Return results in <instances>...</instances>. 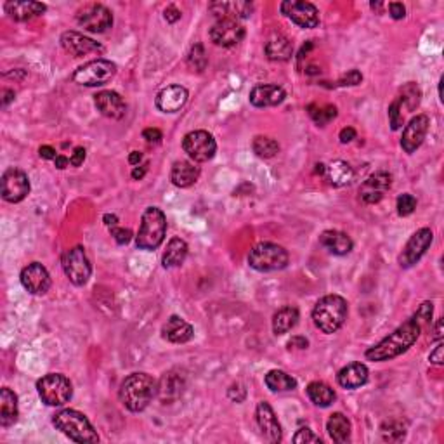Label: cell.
Returning <instances> with one entry per match:
<instances>
[{
	"label": "cell",
	"instance_id": "13",
	"mask_svg": "<svg viewBox=\"0 0 444 444\" xmlns=\"http://www.w3.org/2000/svg\"><path fill=\"white\" fill-rule=\"evenodd\" d=\"M279 11L285 18L296 23L297 26L304 30H312L320 25V13L316 6L311 2H302V0H285L279 6Z\"/></svg>",
	"mask_w": 444,
	"mask_h": 444
},
{
	"label": "cell",
	"instance_id": "52",
	"mask_svg": "<svg viewBox=\"0 0 444 444\" xmlns=\"http://www.w3.org/2000/svg\"><path fill=\"white\" fill-rule=\"evenodd\" d=\"M181 11L177 9L175 6H168L165 11H163V18H165L167 23H170V25H174V23H177L179 19H181Z\"/></svg>",
	"mask_w": 444,
	"mask_h": 444
},
{
	"label": "cell",
	"instance_id": "31",
	"mask_svg": "<svg viewBox=\"0 0 444 444\" xmlns=\"http://www.w3.org/2000/svg\"><path fill=\"white\" fill-rule=\"evenodd\" d=\"M327 431L333 443L344 444L351 441L352 426L351 420L344 413H333V415H330L327 422Z\"/></svg>",
	"mask_w": 444,
	"mask_h": 444
},
{
	"label": "cell",
	"instance_id": "7",
	"mask_svg": "<svg viewBox=\"0 0 444 444\" xmlns=\"http://www.w3.org/2000/svg\"><path fill=\"white\" fill-rule=\"evenodd\" d=\"M37 392L47 407H64L74 397V385L64 375L47 373L37 382Z\"/></svg>",
	"mask_w": 444,
	"mask_h": 444
},
{
	"label": "cell",
	"instance_id": "57",
	"mask_svg": "<svg viewBox=\"0 0 444 444\" xmlns=\"http://www.w3.org/2000/svg\"><path fill=\"white\" fill-rule=\"evenodd\" d=\"M14 98H16L14 90L2 89V106H4V108H7V106H9V103L14 101Z\"/></svg>",
	"mask_w": 444,
	"mask_h": 444
},
{
	"label": "cell",
	"instance_id": "18",
	"mask_svg": "<svg viewBox=\"0 0 444 444\" xmlns=\"http://www.w3.org/2000/svg\"><path fill=\"white\" fill-rule=\"evenodd\" d=\"M255 416H257V423L260 432H262L264 439L273 444L281 443L283 439V431L281 426L278 422V416L274 413L273 407L266 401H260L257 404V409H255Z\"/></svg>",
	"mask_w": 444,
	"mask_h": 444
},
{
	"label": "cell",
	"instance_id": "44",
	"mask_svg": "<svg viewBox=\"0 0 444 444\" xmlns=\"http://www.w3.org/2000/svg\"><path fill=\"white\" fill-rule=\"evenodd\" d=\"M389 122H390V129L392 130H399L403 127V113H401V103L399 99L390 103L389 106Z\"/></svg>",
	"mask_w": 444,
	"mask_h": 444
},
{
	"label": "cell",
	"instance_id": "11",
	"mask_svg": "<svg viewBox=\"0 0 444 444\" xmlns=\"http://www.w3.org/2000/svg\"><path fill=\"white\" fill-rule=\"evenodd\" d=\"M76 23L90 33H105L113 26V14L103 4H87L76 13Z\"/></svg>",
	"mask_w": 444,
	"mask_h": 444
},
{
	"label": "cell",
	"instance_id": "56",
	"mask_svg": "<svg viewBox=\"0 0 444 444\" xmlns=\"http://www.w3.org/2000/svg\"><path fill=\"white\" fill-rule=\"evenodd\" d=\"M38 155L42 156L44 160H56V149L52 146H40L38 149Z\"/></svg>",
	"mask_w": 444,
	"mask_h": 444
},
{
	"label": "cell",
	"instance_id": "28",
	"mask_svg": "<svg viewBox=\"0 0 444 444\" xmlns=\"http://www.w3.org/2000/svg\"><path fill=\"white\" fill-rule=\"evenodd\" d=\"M200 167H197V163L187 162V160H179L172 167L170 181L172 185L177 187H189L200 179Z\"/></svg>",
	"mask_w": 444,
	"mask_h": 444
},
{
	"label": "cell",
	"instance_id": "38",
	"mask_svg": "<svg viewBox=\"0 0 444 444\" xmlns=\"http://www.w3.org/2000/svg\"><path fill=\"white\" fill-rule=\"evenodd\" d=\"M252 148H254V153L259 156V158L269 160L274 158V156L279 153V143L273 137L267 136H257L252 143Z\"/></svg>",
	"mask_w": 444,
	"mask_h": 444
},
{
	"label": "cell",
	"instance_id": "46",
	"mask_svg": "<svg viewBox=\"0 0 444 444\" xmlns=\"http://www.w3.org/2000/svg\"><path fill=\"white\" fill-rule=\"evenodd\" d=\"M293 443L296 444H304V443H321L320 436H316L315 432L309 427H300L293 436Z\"/></svg>",
	"mask_w": 444,
	"mask_h": 444
},
{
	"label": "cell",
	"instance_id": "39",
	"mask_svg": "<svg viewBox=\"0 0 444 444\" xmlns=\"http://www.w3.org/2000/svg\"><path fill=\"white\" fill-rule=\"evenodd\" d=\"M397 99H399L401 106H407L408 111H415L420 106V101H422V90H420V87L415 82H408L401 89V95Z\"/></svg>",
	"mask_w": 444,
	"mask_h": 444
},
{
	"label": "cell",
	"instance_id": "35",
	"mask_svg": "<svg viewBox=\"0 0 444 444\" xmlns=\"http://www.w3.org/2000/svg\"><path fill=\"white\" fill-rule=\"evenodd\" d=\"M325 174H327V179L330 181V185L335 187H344L351 185L352 179H354V170L344 160H335V162L330 163Z\"/></svg>",
	"mask_w": 444,
	"mask_h": 444
},
{
	"label": "cell",
	"instance_id": "3",
	"mask_svg": "<svg viewBox=\"0 0 444 444\" xmlns=\"http://www.w3.org/2000/svg\"><path fill=\"white\" fill-rule=\"evenodd\" d=\"M349 315V304L340 296H325L316 302L312 309V321L320 332L332 335L339 332Z\"/></svg>",
	"mask_w": 444,
	"mask_h": 444
},
{
	"label": "cell",
	"instance_id": "6",
	"mask_svg": "<svg viewBox=\"0 0 444 444\" xmlns=\"http://www.w3.org/2000/svg\"><path fill=\"white\" fill-rule=\"evenodd\" d=\"M290 255L281 245L262 241L257 243L248 254V266L259 273H271V271H281L288 266Z\"/></svg>",
	"mask_w": 444,
	"mask_h": 444
},
{
	"label": "cell",
	"instance_id": "24",
	"mask_svg": "<svg viewBox=\"0 0 444 444\" xmlns=\"http://www.w3.org/2000/svg\"><path fill=\"white\" fill-rule=\"evenodd\" d=\"M162 337L170 344H186L194 337V328L181 316L174 315L162 327Z\"/></svg>",
	"mask_w": 444,
	"mask_h": 444
},
{
	"label": "cell",
	"instance_id": "48",
	"mask_svg": "<svg viewBox=\"0 0 444 444\" xmlns=\"http://www.w3.org/2000/svg\"><path fill=\"white\" fill-rule=\"evenodd\" d=\"M111 236H113L115 241H117L118 245H127L130 240H132V231L130 229H125V228H111Z\"/></svg>",
	"mask_w": 444,
	"mask_h": 444
},
{
	"label": "cell",
	"instance_id": "26",
	"mask_svg": "<svg viewBox=\"0 0 444 444\" xmlns=\"http://www.w3.org/2000/svg\"><path fill=\"white\" fill-rule=\"evenodd\" d=\"M368 378L370 371L363 363H351V365L344 366L337 375V382H339L340 387L351 390L363 387L368 382Z\"/></svg>",
	"mask_w": 444,
	"mask_h": 444
},
{
	"label": "cell",
	"instance_id": "61",
	"mask_svg": "<svg viewBox=\"0 0 444 444\" xmlns=\"http://www.w3.org/2000/svg\"><path fill=\"white\" fill-rule=\"evenodd\" d=\"M141 160H143V153L141 151H132L130 153V156H129V163L130 165H139V162Z\"/></svg>",
	"mask_w": 444,
	"mask_h": 444
},
{
	"label": "cell",
	"instance_id": "41",
	"mask_svg": "<svg viewBox=\"0 0 444 444\" xmlns=\"http://www.w3.org/2000/svg\"><path fill=\"white\" fill-rule=\"evenodd\" d=\"M186 61H187V66L191 68V71H198V74H201V71L206 68V64H209V57H206L204 45L194 44L193 47H191Z\"/></svg>",
	"mask_w": 444,
	"mask_h": 444
},
{
	"label": "cell",
	"instance_id": "5",
	"mask_svg": "<svg viewBox=\"0 0 444 444\" xmlns=\"http://www.w3.org/2000/svg\"><path fill=\"white\" fill-rule=\"evenodd\" d=\"M167 235V217L158 206H148L141 217L139 231L136 236V247L139 250H156Z\"/></svg>",
	"mask_w": 444,
	"mask_h": 444
},
{
	"label": "cell",
	"instance_id": "20",
	"mask_svg": "<svg viewBox=\"0 0 444 444\" xmlns=\"http://www.w3.org/2000/svg\"><path fill=\"white\" fill-rule=\"evenodd\" d=\"M61 45H63V49L68 54H71L74 57H82L87 54H93V52H105V47H103L99 42L82 35V33L78 32H74V30L64 32L63 35H61Z\"/></svg>",
	"mask_w": 444,
	"mask_h": 444
},
{
	"label": "cell",
	"instance_id": "55",
	"mask_svg": "<svg viewBox=\"0 0 444 444\" xmlns=\"http://www.w3.org/2000/svg\"><path fill=\"white\" fill-rule=\"evenodd\" d=\"M339 139L342 144H347V143H352V141L356 139V130L352 127H346L340 130L339 134Z\"/></svg>",
	"mask_w": 444,
	"mask_h": 444
},
{
	"label": "cell",
	"instance_id": "4",
	"mask_svg": "<svg viewBox=\"0 0 444 444\" xmlns=\"http://www.w3.org/2000/svg\"><path fill=\"white\" fill-rule=\"evenodd\" d=\"M52 426L63 432L70 441L80 444L99 443V436L83 413L76 409H61L52 416Z\"/></svg>",
	"mask_w": 444,
	"mask_h": 444
},
{
	"label": "cell",
	"instance_id": "16",
	"mask_svg": "<svg viewBox=\"0 0 444 444\" xmlns=\"http://www.w3.org/2000/svg\"><path fill=\"white\" fill-rule=\"evenodd\" d=\"M210 40L219 47H235L245 38V28L240 21L235 19H219L210 28Z\"/></svg>",
	"mask_w": 444,
	"mask_h": 444
},
{
	"label": "cell",
	"instance_id": "9",
	"mask_svg": "<svg viewBox=\"0 0 444 444\" xmlns=\"http://www.w3.org/2000/svg\"><path fill=\"white\" fill-rule=\"evenodd\" d=\"M115 75H117V64L108 59H94L76 68L75 74L71 75V80L78 86L101 87L108 83Z\"/></svg>",
	"mask_w": 444,
	"mask_h": 444
},
{
	"label": "cell",
	"instance_id": "27",
	"mask_svg": "<svg viewBox=\"0 0 444 444\" xmlns=\"http://www.w3.org/2000/svg\"><path fill=\"white\" fill-rule=\"evenodd\" d=\"M320 243L321 247L327 248L333 255H347L351 254L352 247H354L349 235L342 231H335V229H328V231L321 233Z\"/></svg>",
	"mask_w": 444,
	"mask_h": 444
},
{
	"label": "cell",
	"instance_id": "21",
	"mask_svg": "<svg viewBox=\"0 0 444 444\" xmlns=\"http://www.w3.org/2000/svg\"><path fill=\"white\" fill-rule=\"evenodd\" d=\"M94 105L103 117L111 118V120H120L127 113V105L124 98L115 90H103V93L94 95Z\"/></svg>",
	"mask_w": 444,
	"mask_h": 444
},
{
	"label": "cell",
	"instance_id": "32",
	"mask_svg": "<svg viewBox=\"0 0 444 444\" xmlns=\"http://www.w3.org/2000/svg\"><path fill=\"white\" fill-rule=\"evenodd\" d=\"M298 320H300V312H298L296 305H285V308H281L273 316L274 335H285V333L293 330L297 327Z\"/></svg>",
	"mask_w": 444,
	"mask_h": 444
},
{
	"label": "cell",
	"instance_id": "60",
	"mask_svg": "<svg viewBox=\"0 0 444 444\" xmlns=\"http://www.w3.org/2000/svg\"><path fill=\"white\" fill-rule=\"evenodd\" d=\"M103 222H105V224L111 229L118 224V217L115 216V214H105V217H103Z\"/></svg>",
	"mask_w": 444,
	"mask_h": 444
},
{
	"label": "cell",
	"instance_id": "36",
	"mask_svg": "<svg viewBox=\"0 0 444 444\" xmlns=\"http://www.w3.org/2000/svg\"><path fill=\"white\" fill-rule=\"evenodd\" d=\"M305 392H308L311 403H315L316 407H320V408L332 407L333 401L337 399L335 390H333L328 384H325V382H320V380L311 382V384L308 385V389H305Z\"/></svg>",
	"mask_w": 444,
	"mask_h": 444
},
{
	"label": "cell",
	"instance_id": "33",
	"mask_svg": "<svg viewBox=\"0 0 444 444\" xmlns=\"http://www.w3.org/2000/svg\"><path fill=\"white\" fill-rule=\"evenodd\" d=\"M187 250H189V247H187V243L185 240L177 238V236L172 238L170 241H168L167 250L162 257L163 267H165V269H172V267L182 266L187 257Z\"/></svg>",
	"mask_w": 444,
	"mask_h": 444
},
{
	"label": "cell",
	"instance_id": "40",
	"mask_svg": "<svg viewBox=\"0 0 444 444\" xmlns=\"http://www.w3.org/2000/svg\"><path fill=\"white\" fill-rule=\"evenodd\" d=\"M309 115H311V118L315 120L316 125H320V127H327L332 120H335L337 118V108L333 105H327V106L311 105L309 106Z\"/></svg>",
	"mask_w": 444,
	"mask_h": 444
},
{
	"label": "cell",
	"instance_id": "47",
	"mask_svg": "<svg viewBox=\"0 0 444 444\" xmlns=\"http://www.w3.org/2000/svg\"><path fill=\"white\" fill-rule=\"evenodd\" d=\"M361 80H363V75L359 74L358 70H351L349 74H346V75L342 76V78L339 80V82H337V86H339V87L359 86V83H361Z\"/></svg>",
	"mask_w": 444,
	"mask_h": 444
},
{
	"label": "cell",
	"instance_id": "12",
	"mask_svg": "<svg viewBox=\"0 0 444 444\" xmlns=\"http://www.w3.org/2000/svg\"><path fill=\"white\" fill-rule=\"evenodd\" d=\"M0 194L9 204H19L30 194V179L19 168H7L0 179Z\"/></svg>",
	"mask_w": 444,
	"mask_h": 444
},
{
	"label": "cell",
	"instance_id": "10",
	"mask_svg": "<svg viewBox=\"0 0 444 444\" xmlns=\"http://www.w3.org/2000/svg\"><path fill=\"white\" fill-rule=\"evenodd\" d=\"M182 149L194 163H205L216 156L217 143L206 130H193L182 139Z\"/></svg>",
	"mask_w": 444,
	"mask_h": 444
},
{
	"label": "cell",
	"instance_id": "8",
	"mask_svg": "<svg viewBox=\"0 0 444 444\" xmlns=\"http://www.w3.org/2000/svg\"><path fill=\"white\" fill-rule=\"evenodd\" d=\"M61 266H63L66 278L75 286L86 285L89 281L90 274H93V266H90L89 257H87L86 248L80 247V245L63 252V255H61Z\"/></svg>",
	"mask_w": 444,
	"mask_h": 444
},
{
	"label": "cell",
	"instance_id": "45",
	"mask_svg": "<svg viewBox=\"0 0 444 444\" xmlns=\"http://www.w3.org/2000/svg\"><path fill=\"white\" fill-rule=\"evenodd\" d=\"M432 315H434V305H432V302H423V304L419 308V311L413 315V317H415V320L419 321L420 327L423 328V327H427V325H431Z\"/></svg>",
	"mask_w": 444,
	"mask_h": 444
},
{
	"label": "cell",
	"instance_id": "42",
	"mask_svg": "<svg viewBox=\"0 0 444 444\" xmlns=\"http://www.w3.org/2000/svg\"><path fill=\"white\" fill-rule=\"evenodd\" d=\"M404 434H407V428L401 422H385L382 426V436H384L385 441H401L404 439Z\"/></svg>",
	"mask_w": 444,
	"mask_h": 444
},
{
	"label": "cell",
	"instance_id": "2",
	"mask_svg": "<svg viewBox=\"0 0 444 444\" xmlns=\"http://www.w3.org/2000/svg\"><path fill=\"white\" fill-rule=\"evenodd\" d=\"M156 394H158V384L151 375L143 373V371L130 373L122 382L120 390H118L120 403L132 413L144 411Z\"/></svg>",
	"mask_w": 444,
	"mask_h": 444
},
{
	"label": "cell",
	"instance_id": "19",
	"mask_svg": "<svg viewBox=\"0 0 444 444\" xmlns=\"http://www.w3.org/2000/svg\"><path fill=\"white\" fill-rule=\"evenodd\" d=\"M392 186V175L387 172H377V174L370 175L361 187H359V197L365 204L375 205L385 197V193Z\"/></svg>",
	"mask_w": 444,
	"mask_h": 444
},
{
	"label": "cell",
	"instance_id": "30",
	"mask_svg": "<svg viewBox=\"0 0 444 444\" xmlns=\"http://www.w3.org/2000/svg\"><path fill=\"white\" fill-rule=\"evenodd\" d=\"M18 396L9 387H4L0 390V426L4 428L14 426L18 422Z\"/></svg>",
	"mask_w": 444,
	"mask_h": 444
},
{
	"label": "cell",
	"instance_id": "53",
	"mask_svg": "<svg viewBox=\"0 0 444 444\" xmlns=\"http://www.w3.org/2000/svg\"><path fill=\"white\" fill-rule=\"evenodd\" d=\"M86 156H87L86 148H75L74 155H71V158H70V163L74 167H80L83 162H86Z\"/></svg>",
	"mask_w": 444,
	"mask_h": 444
},
{
	"label": "cell",
	"instance_id": "22",
	"mask_svg": "<svg viewBox=\"0 0 444 444\" xmlns=\"http://www.w3.org/2000/svg\"><path fill=\"white\" fill-rule=\"evenodd\" d=\"M187 89L182 86H168L156 94L155 105L162 113H177L187 103Z\"/></svg>",
	"mask_w": 444,
	"mask_h": 444
},
{
	"label": "cell",
	"instance_id": "59",
	"mask_svg": "<svg viewBox=\"0 0 444 444\" xmlns=\"http://www.w3.org/2000/svg\"><path fill=\"white\" fill-rule=\"evenodd\" d=\"M146 165H137V167H134V170H132V179H136V181H139V179H143L144 175H146Z\"/></svg>",
	"mask_w": 444,
	"mask_h": 444
},
{
	"label": "cell",
	"instance_id": "62",
	"mask_svg": "<svg viewBox=\"0 0 444 444\" xmlns=\"http://www.w3.org/2000/svg\"><path fill=\"white\" fill-rule=\"evenodd\" d=\"M434 340H443V320H438V323H436V330H434Z\"/></svg>",
	"mask_w": 444,
	"mask_h": 444
},
{
	"label": "cell",
	"instance_id": "15",
	"mask_svg": "<svg viewBox=\"0 0 444 444\" xmlns=\"http://www.w3.org/2000/svg\"><path fill=\"white\" fill-rule=\"evenodd\" d=\"M19 279H21L23 288L32 296H45L52 285L51 274L40 262H32L23 267Z\"/></svg>",
	"mask_w": 444,
	"mask_h": 444
},
{
	"label": "cell",
	"instance_id": "17",
	"mask_svg": "<svg viewBox=\"0 0 444 444\" xmlns=\"http://www.w3.org/2000/svg\"><path fill=\"white\" fill-rule=\"evenodd\" d=\"M428 125H431V120H428L427 115H416L408 122V125L403 130V137H401V148L404 149V153L411 155L422 146L427 137Z\"/></svg>",
	"mask_w": 444,
	"mask_h": 444
},
{
	"label": "cell",
	"instance_id": "34",
	"mask_svg": "<svg viewBox=\"0 0 444 444\" xmlns=\"http://www.w3.org/2000/svg\"><path fill=\"white\" fill-rule=\"evenodd\" d=\"M264 51L271 61H288L293 56V44L285 35H274L267 40Z\"/></svg>",
	"mask_w": 444,
	"mask_h": 444
},
{
	"label": "cell",
	"instance_id": "50",
	"mask_svg": "<svg viewBox=\"0 0 444 444\" xmlns=\"http://www.w3.org/2000/svg\"><path fill=\"white\" fill-rule=\"evenodd\" d=\"M389 13H390V18L399 21V19H403L404 16H407V7H404L401 2H390Z\"/></svg>",
	"mask_w": 444,
	"mask_h": 444
},
{
	"label": "cell",
	"instance_id": "23",
	"mask_svg": "<svg viewBox=\"0 0 444 444\" xmlns=\"http://www.w3.org/2000/svg\"><path fill=\"white\" fill-rule=\"evenodd\" d=\"M209 11L219 19H240L250 18L254 11V4L243 2V0H235V2H212L209 6Z\"/></svg>",
	"mask_w": 444,
	"mask_h": 444
},
{
	"label": "cell",
	"instance_id": "37",
	"mask_svg": "<svg viewBox=\"0 0 444 444\" xmlns=\"http://www.w3.org/2000/svg\"><path fill=\"white\" fill-rule=\"evenodd\" d=\"M266 387L271 392H288V390L297 389V380L283 370H271L264 378Z\"/></svg>",
	"mask_w": 444,
	"mask_h": 444
},
{
	"label": "cell",
	"instance_id": "54",
	"mask_svg": "<svg viewBox=\"0 0 444 444\" xmlns=\"http://www.w3.org/2000/svg\"><path fill=\"white\" fill-rule=\"evenodd\" d=\"M309 346V340L305 337H292V340H288V347L290 349H308Z\"/></svg>",
	"mask_w": 444,
	"mask_h": 444
},
{
	"label": "cell",
	"instance_id": "58",
	"mask_svg": "<svg viewBox=\"0 0 444 444\" xmlns=\"http://www.w3.org/2000/svg\"><path fill=\"white\" fill-rule=\"evenodd\" d=\"M54 165L56 168H59V170H64L68 165H71L70 163V158H66L64 155H57L56 160H54Z\"/></svg>",
	"mask_w": 444,
	"mask_h": 444
},
{
	"label": "cell",
	"instance_id": "1",
	"mask_svg": "<svg viewBox=\"0 0 444 444\" xmlns=\"http://www.w3.org/2000/svg\"><path fill=\"white\" fill-rule=\"evenodd\" d=\"M420 332H422V327L411 316L401 327H397L392 333H389L385 339H382L380 342L370 347L365 352V358L373 363H384L394 358H399L401 354L409 351V347H413V344L419 340Z\"/></svg>",
	"mask_w": 444,
	"mask_h": 444
},
{
	"label": "cell",
	"instance_id": "49",
	"mask_svg": "<svg viewBox=\"0 0 444 444\" xmlns=\"http://www.w3.org/2000/svg\"><path fill=\"white\" fill-rule=\"evenodd\" d=\"M162 130H158V129H153V127H149V129H144L143 130V139L146 141V143H149V144H158L160 141H162Z\"/></svg>",
	"mask_w": 444,
	"mask_h": 444
},
{
	"label": "cell",
	"instance_id": "14",
	"mask_svg": "<svg viewBox=\"0 0 444 444\" xmlns=\"http://www.w3.org/2000/svg\"><path fill=\"white\" fill-rule=\"evenodd\" d=\"M432 241H434V233H432L431 228H422L416 233H413L411 238L407 241L403 252H401L399 266L404 267V269H409V267L415 266L427 254Z\"/></svg>",
	"mask_w": 444,
	"mask_h": 444
},
{
	"label": "cell",
	"instance_id": "29",
	"mask_svg": "<svg viewBox=\"0 0 444 444\" xmlns=\"http://www.w3.org/2000/svg\"><path fill=\"white\" fill-rule=\"evenodd\" d=\"M47 11V6L40 2H32V0H25V2H11L6 4V13L9 14L14 21H30V19L42 16Z\"/></svg>",
	"mask_w": 444,
	"mask_h": 444
},
{
	"label": "cell",
	"instance_id": "25",
	"mask_svg": "<svg viewBox=\"0 0 444 444\" xmlns=\"http://www.w3.org/2000/svg\"><path fill=\"white\" fill-rule=\"evenodd\" d=\"M286 93L279 86H255L250 90V105L255 108H271L285 101Z\"/></svg>",
	"mask_w": 444,
	"mask_h": 444
},
{
	"label": "cell",
	"instance_id": "51",
	"mask_svg": "<svg viewBox=\"0 0 444 444\" xmlns=\"http://www.w3.org/2000/svg\"><path fill=\"white\" fill-rule=\"evenodd\" d=\"M443 351H444V344H443V340H439L438 346L434 347V351H432L431 356H428V361H431L432 365H443V361H444Z\"/></svg>",
	"mask_w": 444,
	"mask_h": 444
},
{
	"label": "cell",
	"instance_id": "43",
	"mask_svg": "<svg viewBox=\"0 0 444 444\" xmlns=\"http://www.w3.org/2000/svg\"><path fill=\"white\" fill-rule=\"evenodd\" d=\"M396 209H397V214H399L401 217L411 216V214L415 212V209H416V198L409 193L399 194V197H397V201H396Z\"/></svg>",
	"mask_w": 444,
	"mask_h": 444
}]
</instances>
